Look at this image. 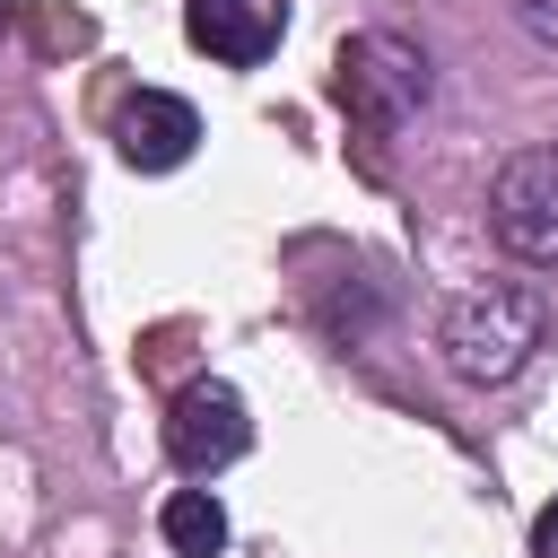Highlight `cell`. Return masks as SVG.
I'll return each instance as SVG.
<instances>
[{"label": "cell", "mask_w": 558, "mask_h": 558, "mask_svg": "<svg viewBox=\"0 0 558 558\" xmlns=\"http://www.w3.org/2000/svg\"><path fill=\"white\" fill-rule=\"evenodd\" d=\"M331 96H340V113H349L366 140H392V131H410V122L427 113L436 70H427V52H418L410 35L366 26V35H349V44L331 52Z\"/></svg>", "instance_id": "1"}, {"label": "cell", "mask_w": 558, "mask_h": 558, "mask_svg": "<svg viewBox=\"0 0 558 558\" xmlns=\"http://www.w3.org/2000/svg\"><path fill=\"white\" fill-rule=\"evenodd\" d=\"M541 331H549V305H541L532 288H471V296L445 305L436 349H445V366H453L462 384L488 392V384H514V375L532 366Z\"/></svg>", "instance_id": "2"}, {"label": "cell", "mask_w": 558, "mask_h": 558, "mask_svg": "<svg viewBox=\"0 0 558 558\" xmlns=\"http://www.w3.org/2000/svg\"><path fill=\"white\" fill-rule=\"evenodd\" d=\"M166 453L183 480H218L227 462L253 453V410L227 375H192L174 401H166Z\"/></svg>", "instance_id": "3"}, {"label": "cell", "mask_w": 558, "mask_h": 558, "mask_svg": "<svg viewBox=\"0 0 558 558\" xmlns=\"http://www.w3.org/2000/svg\"><path fill=\"white\" fill-rule=\"evenodd\" d=\"M488 235L514 262H558V140L514 148L488 183Z\"/></svg>", "instance_id": "4"}, {"label": "cell", "mask_w": 558, "mask_h": 558, "mask_svg": "<svg viewBox=\"0 0 558 558\" xmlns=\"http://www.w3.org/2000/svg\"><path fill=\"white\" fill-rule=\"evenodd\" d=\"M113 148L131 174H174L192 148H201V113L174 96V87H131L113 105Z\"/></svg>", "instance_id": "5"}, {"label": "cell", "mask_w": 558, "mask_h": 558, "mask_svg": "<svg viewBox=\"0 0 558 558\" xmlns=\"http://www.w3.org/2000/svg\"><path fill=\"white\" fill-rule=\"evenodd\" d=\"M183 35H192V52H209L227 70H253V61L279 52L288 0H183Z\"/></svg>", "instance_id": "6"}, {"label": "cell", "mask_w": 558, "mask_h": 558, "mask_svg": "<svg viewBox=\"0 0 558 558\" xmlns=\"http://www.w3.org/2000/svg\"><path fill=\"white\" fill-rule=\"evenodd\" d=\"M157 532H166L174 558H218V549H227V506H218L209 488H174V497L157 506Z\"/></svg>", "instance_id": "7"}, {"label": "cell", "mask_w": 558, "mask_h": 558, "mask_svg": "<svg viewBox=\"0 0 558 558\" xmlns=\"http://www.w3.org/2000/svg\"><path fill=\"white\" fill-rule=\"evenodd\" d=\"M514 26H523L532 44H549V52H558V0H514Z\"/></svg>", "instance_id": "8"}, {"label": "cell", "mask_w": 558, "mask_h": 558, "mask_svg": "<svg viewBox=\"0 0 558 558\" xmlns=\"http://www.w3.org/2000/svg\"><path fill=\"white\" fill-rule=\"evenodd\" d=\"M532 558H558V506H541V523H532Z\"/></svg>", "instance_id": "9"}, {"label": "cell", "mask_w": 558, "mask_h": 558, "mask_svg": "<svg viewBox=\"0 0 558 558\" xmlns=\"http://www.w3.org/2000/svg\"><path fill=\"white\" fill-rule=\"evenodd\" d=\"M0 26H9V0H0Z\"/></svg>", "instance_id": "10"}]
</instances>
